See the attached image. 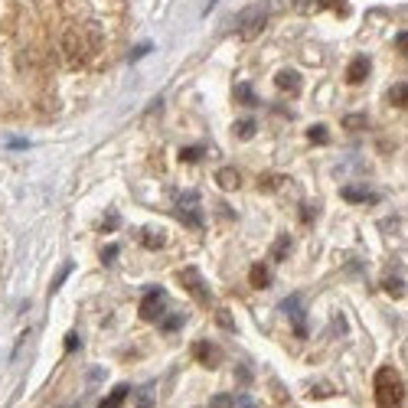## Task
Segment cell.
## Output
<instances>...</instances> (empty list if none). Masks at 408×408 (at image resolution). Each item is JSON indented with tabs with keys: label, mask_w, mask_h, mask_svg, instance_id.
I'll use <instances>...</instances> for the list:
<instances>
[{
	"label": "cell",
	"mask_w": 408,
	"mask_h": 408,
	"mask_svg": "<svg viewBox=\"0 0 408 408\" xmlns=\"http://www.w3.org/2000/svg\"><path fill=\"white\" fill-rule=\"evenodd\" d=\"M307 137H311L313 144H327V141H330V131H327L323 124H313L311 131H307Z\"/></svg>",
	"instance_id": "obj_19"
},
{
	"label": "cell",
	"mask_w": 408,
	"mask_h": 408,
	"mask_svg": "<svg viewBox=\"0 0 408 408\" xmlns=\"http://www.w3.org/2000/svg\"><path fill=\"white\" fill-rule=\"evenodd\" d=\"M216 317H219V323H222V327H229V330H236V323H232V313H229V311H219Z\"/></svg>",
	"instance_id": "obj_27"
},
{
	"label": "cell",
	"mask_w": 408,
	"mask_h": 408,
	"mask_svg": "<svg viewBox=\"0 0 408 408\" xmlns=\"http://www.w3.org/2000/svg\"><path fill=\"white\" fill-rule=\"evenodd\" d=\"M261 27H265V17H261V10H245V13H242V27H238V33L248 39V36H255Z\"/></svg>",
	"instance_id": "obj_9"
},
{
	"label": "cell",
	"mask_w": 408,
	"mask_h": 408,
	"mask_svg": "<svg viewBox=\"0 0 408 408\" xmlns=\"http://www.w3.org/2000/svg\"><path fill=\"white\" fill-rule=\"evenodd\" d=\"M173 212H177V219H180L186 229L203 226V206H200V196H196V193H183L180 200L173 203Z\"/></svg>",
	"instance_id": "obj_3"
},
{
	"label": "cell",
	"mask_w": 408,
	"mask_h": 408,
	"mask_svg": "<svg viewBox=\"0 0 408 408\" xmlns=\"http://www.w3.org/2000/svg\"><path fill=\"white\" fill-rule=\"evenodd\" d=\"M405 402V382L392 366H382L376 372V405L379 408H402Z\"/></svg>",
	"instance_id": "obj_2"
},
{
	"label": "cell",
	"mask_w": 408,
	"mask_h": 408,
	"mask_svg": "<svg viewBox=\"0 0 408 408\" xmlns=\"http://www.w3.org/2000/svg\"><path fill=\"white\" fill-rule=\"evenodd\" d=\"M216 183H219V190H238L242 186V177H238L236 167H222V170H216Z\"/></svg>",
	"instance_id": "obj_12"
},
{
	"label": "cell",
	"mask_w": 408,
	"mask_h": 408,
	"mask_svg": "<svg viewBox=\"0 0 408 408\" xmlns=\"http://www.w3.org/2000/svg\"><path fill=\"white\" fill-rule=\"evenodd\" d=\"M193 356H196V362H203L206 369H219V366H222V350H219L216 343H209V340L193 343Z\"/></svg>",
	"instance_id": "obj_5"
},
{
	"label": "cell",
	"mask_w": 408,
	"mask_h": 408,
	"mask_svg": "<svg viewBox=\"0 0 408 408\" xmlns=\"http://www.w3.org/2000/svg\"><path fill=\"white\" fill-rule=\"evenodd\" d=\"M382 287H386V291H389L392 297H402V294H405V287H402V281H395V278H386V281H382Z\"/></svg>",
	"instance_id": "obj_22"
},
{
	"label": "cell",
	"mask_w": 408,
	"mask_h": 408,
	"mask_svg": "<svg viewBox=\"0 0 408 408\" xmlns=\"http://www.w3.org/2000/svg\"><path fill=\"white\" fill-rule=\"evenodd\" d=\"M183 320H186V317H183V313H173L170 320L163 323V330H167V333H173V330H180V327H183Z\"/></svg>",
	"instance_id": "obj_25"
},
{
	"label": "cell",
	"mask_w": 408,
	"mask_h": 408,
	"mask_svg": "<svg viewBox=\"0 0 408 408\" xmlns=\"http://www.w3.org/2000/svg\"><path fill=\"white\" fill-rule=\"evenodd\" d=\"M311 395L313 399H327V395H336V389H333V386H313Z\"/></svg>",
	"instance_id": "obj_26"
},
{
	"label": "cell",
	"mask_w": 408,
	"mask_h": 408,
	"mask_svg": "<svg viewBox=\"0 0 408 408\" xmlns=\"http://www.w3.org/2000/svg\"><path fill=\"white\" fill-rule=\"evenodd\" d=\"M268 281H271V278H268V265H261V261L252 265V271H248V285L261 291V287H268Z\"/></svg>",
	"instance_id": "obj_15"
},
{
	"label": "cell",
	"mask_w": 408,
	"mask_h": 408,
	"mask_svg": "<svg viewBox=\"0 0 408 408\" xmlns=\"http://www.w3.org/2000/svg\"><path fill=\"white\" fill-rule=\"evenodd\" d=\"M59 49H62V59H66L72 69H86L92 59L98 56V49H102V36H98L95 27H69L59 39Z\"/></svg>",
	"instance_id": "obj_1"
},
{
	"label": "cell",
	"mask_w": 408,
	"mask_h": 408,
	"mask_svg": "<svg viewBox=\"0 0 408 408\" xmlns=\"http://www.w3.org/2000/svg\"><path fill=\"white\" fill-rule=\"evenodd\" d=\"M137 242L147 248H163L167 245V238H163V232H157V229H141L137 232Z\"/></svg>",
	"instance_id": "obj_14"
},
{
	"label": "cell",
	"mask_w": 408,
	"mask_h": 408,
	"mask_svg": "<svg viewBox=\"0 0 408 408\" xmlns=\"http://www.w3.org/2000/svg\"><path fill=\"white\" fill-rule=\"evenodd\" d=\"M236 102L238 104H255L258 98H255V88L248 86V82H238L236 86Z\"/></svg>",
	"instance_id": "obj_17"
},
{
	"label": "cell",
	"mask_w": 408,
	"mask_h": 408,
	"mask_svg": "<svg viewBox=\"0 0 408 408\" xmlns=\"http://www.w3.org/2000/svg\"><path fill=\"white\" fill-rule=\"evenodd\" d=\"M287 248H291V236H281V238L275 242V248H271V255H275V258H285V255H287Z\"/></svg>",
	"instance_id": "obj_21"
},
{
	"label": "cell",
	"mask_w": 408,
	"mask_h": 408,
	"mask_svg": "<svg viewBox=\"0 0 408 408\" xmlns=\"http://www.w3.org/2000/svg\"><path fill=\"white\" fill-rule=\"evenodd\" d=\"M343 128H346V131H362V128H366V118H362V114H346V118H343Z\"/></svg>",
	"instance_id": "obj_20"
},
{
	"label": "cell",
	"mask_w": 408,
	"mask_h": 408,
	"mask_svg": "<svg viewBox=\"0 0 408 408\" xmlns=\"http://www.w3.org/2000/svg\"><path fill=\"white\" fill-rule=\"evenodd\" d=\"M389 102L395 104V108H408V86L405 82H399V86L389 88Z\"/></svg>",
	"instance_id": "obj_16"
},
{
	"label": "cell",
	"mask_w": 408,
	"mask_h": 408,
	"mask_svg": "<svg viewBox=\"0 0 408 408\" xmlns=\"http://www.w3.org/2000/svg\"><path fill=\"white\" fill-rule=\"evenodd\" d=\"M399 49H402V53H405V56H408V33H402V36H399Z\"/></svg>",
	"instance_id": "obj_31"
},
{
	"label": "cell",
	"mask_w": 408,
	"mask_h": 408,
	"mask_svg": "<svg viewBox=\"0 0 408 408\" xmlns=\"http://www.w3.org/2000/svg\"><path fill=\"white\" fill-rule=\"evenodd\" d=\"M313 216H317V209H313V206L301 209V219H304V222H311V219H313Z\"/></svg>",
	"instance_id": "obj_30"
},
{
	"label": "cell",
	"mask_w": 408,
	"mask_h": 408,
	"mask_svg": "<svg viewBox=\"0 0 408 408\" xmlns=\"http://www.w3.org/2000/svg\"><path fill=\"white\" fill-rule=\"evenodd\" d=\"M255 131H258V124L252 121V118H242V121L236 124V137H242V141H248Z\"/></svg>",
	"instance_id": "obj_18"
},
{
	"label": "cell",
	"mask_w": 408,
	"mask_h": 408,
	"mask_svg": "<svg viewBox=\"0 0 408 408\" xmlns=\"http://www.w3.org/2000/svg\"><path fill=\"white\" fill-rule=\"evenodd\" d=\"M366 76H369V59L356 56L350 62V69H346V82H350V86H360V82H366Z\"/></svg>",
	"instance_id": "obj_11"
},
{
	"label": "cell",
	"mask_w": 408,
	"mask_h": 408,
	"mask_svg": "<svg viewBox=\"0 0 408 408\" xmlns=\"http://www.w3.org/2000/svg\"><path fill=\"white\" fill-rule=\"evenodd\" d=\"M203 147H186V151L180 154V161H186V163H193V161H203Z\"/></svg>",
	"instance_id": "obj_24"
},
{
	"label": "cell",
	"mask_w": 408,
	"mask_h": 408,
	"mask_svg": "<svg viewBox=\"0 0 408 408\" xmlns=\"http://www.w3.org/2000/svg\"><path fill=\"white\" fill-rule=\"evenodd\" d=\"M167 304H170V301H167V291H163V287H151L141 301V317L151 323L161 320L163 313H167Z\"/></svg>",
	"instance_id": "obj_4"
},
{
	"label": "cell",
	"mask_w": 408,
	"mask_h": 408,
	"mask_svg": "<svg viewBox=\"0 0 408 408\" xmlns=\"http://www.w3.org/2000/svg\"><path fill=\"white\" fill-rule=\"evenodd\" d=\"M320 4L323 7H330V4H340V0H320Z\"/></svg>",
	"instance_id": "obj_32"
},
{
	"label": "cell",
	"mask_w": 408,
	"mask_h": 408,
	"mask_svg": "<svg viewBox=\"0 0 408 408\" xmlns=\"http://www.w3.org/2000/svg\"><path fill=\"white\" fill-rule=\"evenodd\" d=\"M236 408H255V402L245 399V395H238V399H236Z\"/></svg>",
	"instance_id": "obj_29"
},
{
	"label": "cell",
	"mask_w": 408,
	"mask_h": 408,
	"mask_svg": "<svg viewBox=\"0 0 408 408\" xmlns=\"http://www.w3.org/2000/svg\"><path fill=\"white\" fill-rule=\"evenodd\" d=\"M209 408H236V395H216L209 402Z\"/></svg>",
	"instance_id": "obj_23"
},
{
	"label": "cell",
	"mask_w": 408,
	"mask_h": 408,
	"mask_svg": "<svg viewBox=\"0 0 408 408\" xmlns=\"http://www.w3.org/2000/svg\"><path fill=\"white\" fill-rule=\"evenodd\" d=\"M128 395H131V389H128V386L121 382V386H114V389L108 392V395H104L102 402H98V408H121Z\"/></svg>",
	"instance_id": "obj_13"
},
{
	"label": "cell",
	"mask_w": 408,
	"mask_h": 408,
	"mask_svg": "<svg viewBox=\"0 0 408 408\" xmlns=\"http://www.w3.org/2000/svg\"><path fill=\"white\" fill-rule=\"evenodd\" d=\"M340 196L346 203H379V193L369 190V186H343Z\"/></svg>",
	"instance_id": "obj_8"
},
{
	"label": "cell",
	"mask_w": 408,
	"mask_h": 408,
	"mask_svg": "<svg viewBox=\"0 0 408 408\" xmlns=\"http://www.w3.org/2000/svg\"><path fill=\"white\" fill-rule=\"evenodd\" d=\"M281 311L287 313V320H291L297 336H307V320H304V311H301V301L297 297H287L285 304H281Z\"/></svg>",
	"instance_id": "obj_7"
},
{
	"label": "cell",
	"mask_w": 408,
	"mask_h": 408,
	"mask_svg": "<svg viewBox=\"0 0 408 408\" xmlns=\"http://www.w3.org/2000/svg\"><path fill=\"white\" fill-rule=\"evenodd\" d=\"M114 252H118L114 245H108V248L102 252V261H104V265H111V261H114Z\"/></svg>",
	"instance_id": "obj_28"
},
{
	"label": "cell",
	"mask_w": 408,
	"mask_h": 408,
	"mask_svg": "<svg viewBox=\"0 0 408 408\" xmlns=\"http://www.w3.org/2000/svg\"><path fill=\"white\" fill-rule=\"evenodd\" d=\"M275 86L281 88V92H287V95H297L304 82H301V76H297L294 69H285V72H278L275 76Z\"/></svg>",
	"instance_id": "obj_10"
},
{
	"label": "cell",
	"mask_w": 408,
	"mask_h": 408,
	"mask_svg": "<svg viewBox=\"0 0 408 408\" xmlns=\"http://www.w3.org/2000/svg\"><path fill=\"white\" fill-rule=\"evenodd\" d=\"M180 285L186 287L196 301H209V297H212V294H209V287H206V281H203V275L196 271V268H183V271H180Z\"/></svg>",
	"instance_id": "obj_6"
}]
</instances>
